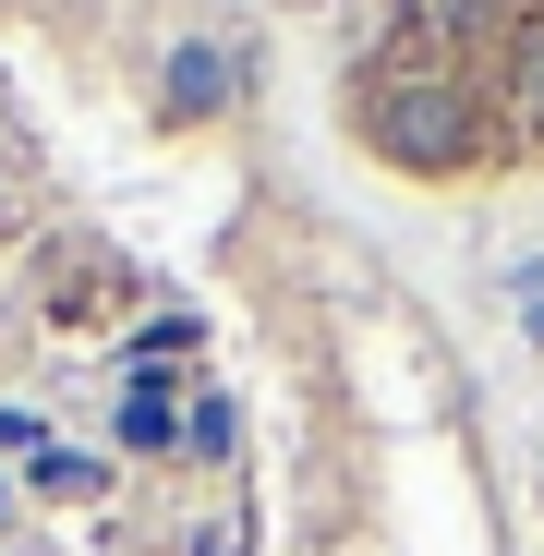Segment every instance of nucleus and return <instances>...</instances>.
Masks as SVG:
<instances>
[{
  "label": "nucleus",
  "instance_id": "f257e3e1",
  "mask_svg": "<svg viewBox=\"0 0 544 556\" xmlns=\"http://www.w3.org/2000/svg\"><path fill=\"white\" fill-rule=\"evenodd\" d=\"M230 98V61L218 49H169V110H218Z\"/></svg>",
  "mask_w": 544,
  "mask_h": 556
},
{
  "label": "nucleus",
  "instance_id": "f03ea898",
  "mask_svg": "<svg viewBox=\"0 0 544 556\" xmlns=\"http://www.w3.org/2000/svg\"><path fill=\"white\" fill-rule=\"evenodd\" d=\"M508 98H520V122L544 134V13L520 25V49H508Z\"/></svg>",
  "mask_w": 544,
  "mask_h": 556
},
{
  "label": "nucleus",
  "instance_id": "7ed1b4c3",
  "mask_svg": "<svg viewBox=\"0 0 544 556\" xmlns=\"http://www.w3.org/2000/svg\"><path fill=\"white\" fill-rule=\"evenodd\" d=\"M122 435H134V447H157V435H169V376H134V400H122Z\"/></svg>",
  "mask_w": 544,
  "mask_h": 556
}]
</instances>
